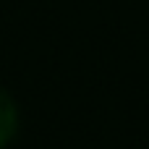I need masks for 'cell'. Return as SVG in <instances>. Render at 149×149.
Masks as SVG:
<instances>
[{
  "instance_id": "6da1fadb",
  "label": "cell",
  "mask_w": 149,
  "mask_h": 149,
  "mask_svg": "<svg viewBox=\"0 0 149 149\" xmlns=\"http://www.w3.org/2000/svg\"><path fill=\"white\" fill-rule=\"evenodd\" d=\"M10 128H13V113H10V105L5 102V97L0 94V144L8 139Z\"/></svg>"
}]
</instances>
